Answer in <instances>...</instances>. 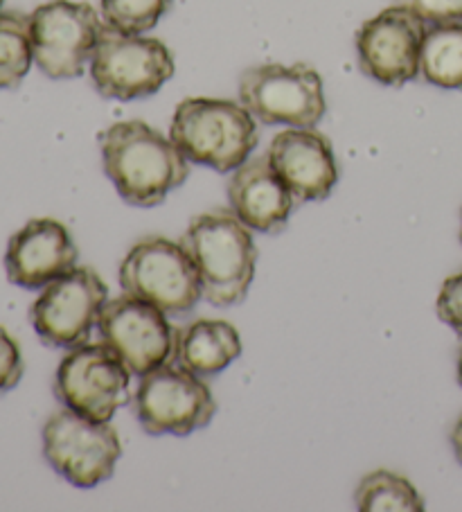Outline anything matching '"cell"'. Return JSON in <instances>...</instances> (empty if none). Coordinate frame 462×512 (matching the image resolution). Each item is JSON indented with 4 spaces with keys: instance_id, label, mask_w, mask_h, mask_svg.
I'll return each instance as SVG.
<instances>
[{
    "instance_id": "cell-1",
    "label": "cell",
    "mask_w": 462,
    "mask_h": 512,
    "mask_svg": "<svg viewBox=\"0 0 462 512\" xmlns=\"http://www.w3.org/2000/svg\"><path fill=\"white\" fill-rule=\"evenodd\" d=\"M104 172L136 208L161 206L190 176V161L172 138L142 120L115 122L100 136Z\"/></svg>"
},
{
    "instance_id": "cell-2",
    "label": "cell",
    "mask_w": 462,
    "mask_h": 512,
    "mask_svg": "<svg viewBox=\"0 0 462 512\" xmlns=\"http://www.w3.org/2000/svg\"><path fill=\"white\" fill-rule=\"evenodd\" d=\"M181 244L199 273L208 303L215 307L244 303L255 278L257 249L251 228L239 222L233 210L217 208L194 217Z\"/></svg>"
},
{
    "instance_id": "cell-3",
    "label": "cell",
    "mask_w": 462,
    "mask_h": 512,
    "mask_svg": "<svg viewBox=\"0 0 462 512\" xmlns=\"http://www.w3.org/2000/svg\"><path fill=\"white\" fill-rule=\"evenodd\" d=\"M170 138L190 163L228 174L251 158L260 129L242 102L188 97L174 111Z\"/></svg>"
},
{
    "instance_id": "cell-4",
    "label": "cell",
    "mask_w": 462,
    "mask_h": 512,
    "mask_svg": "<svg viewBox=\"0 0 462 512\" xmlns=\"http://www.w3.org/2000/svg\"><path fill=\"white\" fill-rule=\"evenodd\" d=\"M174 57L161 39L124 34L104 25L91 59L97 93L109 100H140L161 91L174 77Z\"/></svg>"
},
{
    "instance_id": "cell-5",
    "label": "cell",
    "mask_w": 462,
    "mask_h": 512,
    "mask_svg": "<svg viewBox=\"0 0 462 512\" xmlns=\"http://www.w3.org/2000/svg\"><path fill=\"white\" fill-rule=\"evenodd\" d=\"M239 102L262 125L314 129L327 111L323 77L307 64H264L239 77Z\"/></svg>"
},
{
    "instance_id": "cell-6",
    "label": "cell",
    "mask_w": 462,
    "mask_h": 512,
    "mask_svg": "<svg viewBox=\"0 0 462 512\" xmlns=\"http://www.w3.org/2000/svg\"><path fill=\"white\" fill-rule=\"evenodd\" d=\"M124 294L147 300L165 314L190 312L203 296L199 273L183 244L161 235L142 237L120 264Z\"/></svg>"
},
{
    "instance_id": "cell-7",
    "label": "cell",
    "mask_w": 462,
    "mask_h": 512,
    "mask_svg": "<svg viewBox=\"0 0 462 512\" xmlns=\"http://www.w3.org/2000/svg\"><path fill=\"white\" fill-rule=\"evenodd\" d=\"M133 413L149 436H190L210 425L217 413L203 377L181 364H163L140 377Z\"/></svg>"
},
{
    "instance_id": "cell-8",
    "label": "cell",
    "mask_w": 462,
    "mask_h": 512,
    "mask_svg": "<svg viewBox=\"0 0 462 512\" xmlns=\"http://www.w3.org/2000/svg\"><path fill=\"white\" fill-rule=\"evenodd\" d=\"M43 456L70 485L95 488L113 476L122 445L109 422L84 418L66 406L52 413L43 427Z\"/></svg>"
},
{
    "instance_id": "cell-9",
    "label": "cell",
    "mask_w": 462,
    "mask_h": 512,
    "mask_svg": "<svg viewBox=\"0 0 462 512\" xmlns=\"http://www.w3.org/2000/svg\"><path fill=\"white\" fill-rule=\"evenodd\" d=\"M104 23L88 3L50 0L30 14L34 64L50 79L82 77Z\"/></svg>"
},
{
    "instance_id": "cell-10",
    "label": "cell",
    "mask_w": 462,
    "mask_h": 512,
    "mask_svg": "<svg viewBox=\"0 0 462 512\" xmlns=\"http://www.w3.org/2000/svg\"><path fill=\"white\" fill-rule=\"evenodd\" d=\"M129 386L131 370L104 341L70 348L55 375L57 400L97 422H111L129 402Z\"/></svg>"
},
{
    "instance_id": "cell-11",
    "label": "cell",
    "mask_w": 462,
    "mask_h": 512,
    "mask_svg": "<svg viewBox=\"0 0 462 512\" xmlns=\"http://www.w3.org/2000/svg\"><path fill=\"white\" fill-rule=\"evenodd\" d=\"M109 289L91 267H75L43 287L30 307L39 339L52 348H77L91 337Z\"/></svg>"
},
{
    "instance_id": "cell-12",
    "label": "cell",
    "mask_w": 462,
    "mask_h": 512,
    "mask_svg": "<svg viewBox=\"0 0 462 512\" xmlns=\"http://www.w3.org/2000/svg\"><path fill=\"white\" fill-rule=\"evenodd\" d=\"M426 23L404 5L386 7L357 32V57L363 75L384 86H404L420 75Z\"/></svg>"
},
{
    "instance_id": "cell-13",
    "label": "cell",
    "mask_w": 462,
    "mask_h": 512,
    "mask_svg": "<svg viewBox=\"0 0 462 512\" xmlns=\"http://www.w3.org/2000/svg\"><path fill=\"white\" fill-rule=\"evenodd\" d=\"M102 341L118 352L131 375H147L174 355V330L161 307L122 294L106 300L97 319Z\"/></svg>"
},
{
    "instance_id": "cell-14",
    "label": "cell",
    "mask_w": 462,
    "mask_h": 512,
    "mask_svg": "<svg viewBox=\"0 0 462 512\" xmlns=\"http://www.w3.org/2000/svg\"><path fill=\"white\" fill-rule=\"evenodd\" d=\"M79 251L57 219H32L16 231L5 251L7 280L23 289H43L77 267Z\"/></svg>"
},
{
    "instance_id": "cell-15",
    "label": "cell",
    "mask_w": 462,
    "mask_h": 512,
    "mask_svg": "<svg viewBox=\"0 0 462 512\" xmlns=\"http://www.w3.org/2000/svg\"><path fill=\"white\" fill-rule=\"evenodd\" d=\"M266 156L296 201L327 199L339 181L330 138L314 129L280 131Z\"/></svg>"
},
{
    "instance_id": "cell-16",
    "label": "cell",
    "mask_w": 462,
    "mask_h": 512,
    "mask_svg": "<svg viewBox=\"0 0 462 512\" xmlns=\"http://www.w3.org/2000/svg\"><path fill=\"white\" fill-rule=\"evenodd\" d=\"M230 210L246 228L257 233H280L289 224L293 194L269 163V156L248 158L228 181Z\"/></svg>"
},
{
    "instance_id": "cell-17",
    "label": "cell",
    "mask_w": 462,
    "mask_h": 512,
    "mask_svg": "<svg viewBox=\"0 0 462 512\" xmlns=\"http://www.w3.org/2000/svg\"><path fill=\"white\" fill-rule=\"evenodd\" d=\"M242 355L235 325L219 319H197L174 332V359L199 377H215Z\"/></svg>"
},
{
    "instance_id": "cell-18",
    "label": "cell",
    "mask_w": 462,
    "mask_h": 512,
    "mask_svg": "<svg viewBox=\"0 0 462 512\" xmlns=\"http://www.w3.org/2000/svg\"><path fill=\"white\" fill-rule=\"evenodd\" d=\"M420 75L426 84L460 91L462 88V23H440L426 28Z\"/></svg>"
},
{
    "instance_id": "cell-19",
    "label": "cell",
    "mask_w": 462,
    "mask_h": 512,
    "mask_svg": "<svg viewBox=\"0 0 462 512\" xmlns=\"http://www.w3.org/2000/svg\"><path fill=\"white\" fill-rule=\"evenodd\" d=\"M354 506L361 512H422L426 508L415 485L388 470H375L363 476L354 492Z\"/></svg>"
},
{
    "instance_id": "cell-20",
    "label": "cell",
    "mask_w": 462,
    "mask_h": 512,
    "mask_svg": "<svg viewBox=\"0 0 462 512\" xmlns=\"http://www.w3.org/2000/svg\"><path fill=\"white\" fill-rule=\"evenodd\" d=\"M34 61L30 16L0 12V91H14L28 77Z\"/></svg>"
},
{
    "instance_id": "cell-21",
    "label": "cell",
    "mask_w": 462,
    "mask_h": 512,
    "mask_svg": "<svg viewBox=\"0 0 462 512\" xmlns=\"http://www.w3.org/2000/svg\"><path fill=\"white\" fill-rule=\"evenodd\" d=\"M174 0H102V19L124 34H145L172 10Z\"/></svg>"
},
{
    "instance_id": "cell-22",
    "label": "cell",
    "mask_w": 462,
    "mask_h": 512,
    "mask_svg": "<svg viewBox=\"0 0 462 512\" xmlns=\"http://www.w3.org/2000/svg\"><path fill=\"white\" fill-rule=\"evenodd\" d=\"M435 312L444 325L462 337V269L442 282Z\"/></svg>"
},
{
    "instance_id": "cell-23",
    "label": "cell",
    "mask_w": 462,
    "mask_h": 512,
    "mask_svg": "<svg viewBox=\"0 0 462 512\" xmlns=\"http://www.w3.org/2000/svg\"><path fill=\"white\" fill-rule=\"evenodd\" d=\"M23 370L25 366L19 341L0 325V393H7L19 386Z\"/></svg>"
},
{
    "instance_id": "cell-24",
    "label": "cell",
    "mask_w": 462,
    "mask_h": 512,
    "mask_svg": "<svg viewBox=\"0 0 462 512\" xmlns=\"http://www.w3.org/2000/svg\"><path fill=\"white\" fill-rule=\"evenodd\" d=\"M413 10L424 23H462V0H397Z\"/></svg>"
},
{
    "instance_id": "cell-25",
    "label": "cell",
    "mask_w": 462,
    "mask_h": 512,
    "mask_svg": "<svg viewBox=\"0 0 462 512\" xmlns=\"http://www.w3.org/2000/svg\"><path fill=\"white\" fill-rule=\"evenodd\" d=\"M449 440H451V449H453V454H456L458 463L462 465V413L458 416L456 425H453V429H451V436H449Z\"/></svg>"
},
{
    "instance_id": "cell-26",
    "label": "cell",
    "mask_w": 462,
    "mask_h": 512,
    "mask_svg": "<svg viewBox=\"0 0 462 512\" xmlns=\"http://www.w3.org/2000/svg\"><path fill=\"white\" fill-rule=\"evenodd\" d=\"M458 384L462 386V348H460V355H458Z\"/></svg>"
},
{
    "instance_id": "cell-27",
    "label": "cell",
    "mask_w": 462,
    "mask_h": 512,
    "mask_svg": "<svg viewBox=\"0 0 462 512\" xmlns=\"http://www.w3.org/2000/svg\"><path fill=\"white\" fill-rule=\"evenodd\" d=\"M460 244H462V210H460Z\"/></svg>"
},
{
    "instance_id": "cell-28",
    "label": "cell",
    "mask_w": 462,
    "mask_h": 512,
    "mask_svg": "<svg viewBox=\"0 0 462 512\" xmlns=\"http://www.w3.org/2000/svg\"><path fill=\"white\" fill-rule=\"evenodd\" d=\"M3 3H5V0H0V7H3Z\"/></svg>"
}]
</instances>
